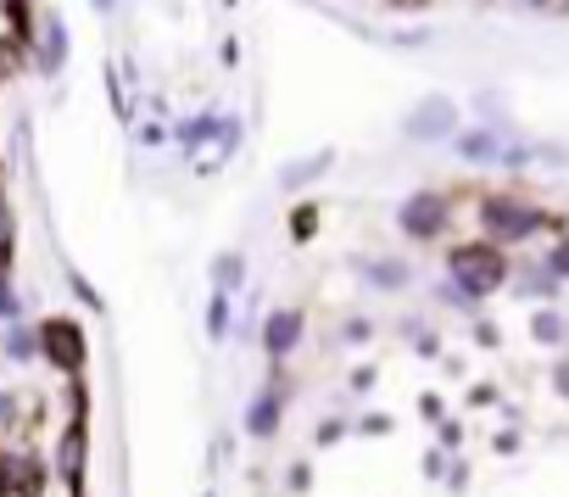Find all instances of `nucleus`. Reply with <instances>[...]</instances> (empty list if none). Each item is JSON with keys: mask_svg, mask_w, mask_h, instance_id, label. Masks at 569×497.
<instances>
[{"mask_svg": "<svg viewBox=\"0 0 569 497\" xmlns=\"http://www.w3.org/2000/svg\"><path fill=\"white\" fill-rule=\"evenodd\" d=\"M452 280L463 286V297H486L508 280V264L497 246H458L452 252Z\"/></svg>", "mask_w": 569, "mask_h": 497, "instance_id": "obj_1", "label": "nucleus"}, {"mask_svg": "<svg viewBox=\"0 0 569 497\" xmlns=\"http://www.w3.org/2000/svg\"><path fill=\"white\" fill-rule=\"evenodd\" d=\"M480 218H486V229H491L497 240H525L530 229H541V212L525 207V201H508V196H491Z\"/></svg>", "mask_w": 569, "mask_h": 497, "instance_id": "obj_2", "label": "nucleus"}, {"mask_svg": "<svg viewBox=\"0 0 569 497\" xmlns=\"http://www.w3.org/2000/svg\"><path fill=\"white\" fill-rule=\"evenodd\" d=\"M452 123H458V107L447 96H430V101H419L408 112V135L413 140H441V135H452Z\"/></svg>", "mask_w": 569, "mask_h": 497, "instance_id": "obj_3", "label": "nucleus"}, {"mask_svg": "<svg viewBox=\"0 0 569 497\" xmlns=\"http://www.w3.org/2000/svg\"><path fill=\"white\" fill-rule=\"evenodd\" d=\"M441 223H447V201H441L436 190L408 196V207H402V229H408V235L430 240V235H441Z\"/></svg>", "mask_w": 569, "mask_h": 497, "instance_id": "obj_4", "label": "nucleus"}, {"mask_svg": "<svg viewBox=\"0 0 569 497\" xmlns=\"http://www.w3.org/2000/svg\"><path fill=\"white\" fill-rule=\"evenodd\" d=\"M0 491L7 497H40V464L23 453H0Z\"/></svg>", "mask_w": 569, "mask_h": 497, "instance_id": "obj_5", "label": "nucleus"}, {"mask_svg": "<svg viewBox=\"0 0 569 497\" xmlns=\"http://www.w3.org/2000/svg\"><path fill=\"white\" fill-rule=\"evenodd\" d=\"M40 341L51 347V358H57V364H68V369H79V358H84V352H79V330H73V325H62V319H51V325L40 330Z\"/></svg>", "mask_w": 569, "mask_h": 497, "instance_id": "obj_6", "label": "nucleus"}, {"mask_svg": "<svg viewBox=\"0 0 569 497\" xmlns=\"http://www.w3.org/2000/svg\"><path fill=\"white\" fill-rule=\"evenodd\" d=\"M297 336H302V314H273L268 319V352H291L297 347Z\"/></svg>", "mask_w": 569, "mask_h": 497, "instance_id": "obj_7", "label": "nucleus"}, {"mask_svg": "<svg viewBox=\"0 0 569 497\" xmlns=\"http://www.w3.org/2000/svg\"><path fill=\"white\" fill-rule=\"evenodd\" d=\"M62 57H68V34H62V18H46V57H40V68H46V73H57V68H62Z\"/></svg>", "mask_w": 569, "mask_h": 497, "instance_id": "obj_8", "label": "nucleus"}, {"mask_svg": "<svg viewBox=\"0 0 569 497\" xmlns=\"http://www.w3.org/2000/svg\"><path fill=\"white\" fill-rule=\"evenodd\" d=\"M23 51H29V46H23L18 34H0V85H7V79L23 68Z\"/></svg>", "mask_w": 569, "mask_h": 497, "instance_id": "obj_9", "label": "nucleus"}, {"mask_svg": "<svg viewBox=\"0 0 569 497\" xmlns=\"http://www.w3.org/2000/svg\"><path fill=\"white\" fill-rule=\"evenodd\" d=\"M325 162H330V151H319L313 162H297L291 173H284V185H302V179H319V173H325Z\"/></svg>", "mask_w": 569, "mask_h": 497, "instance_id": "obj_10", "label": "nucleus"}, {"mask_svg": "<svg viewBox=\"0 0 569 497\" xmlns=\"http://www.w3.org/2000/svg\"><path fill=\"white\" fill-rule=\"evenodd\" d=\"M463 151H469V157H491V151H497V140H491V135H469V140H463Z\"/></svg>", "mask_w": 569, "mask_h": 497, "instance_id": "obj_11", "label": "nucleus"}, {"mask_svg": "<svg viewBox=\"0 0 569 497\" xmlns=\"http://www.w3.org/2000/svg\"><path fill=\"white\" fill-rule=\"evenodd\" d=\"M558 330H563V325H558L552 314H536V336H541V341H558Z\"/></svg>", "mask_w": 569, "mask_h": 497, "instance_id": "obj_12", "label": "nucleus"}, {"mask_svg": "<svg viewBox=\"0 0 569 497\" xmlns=\"http://www.w3.org/2000/svg\"><path fill=\"white\" fill-rule=\"evenodd\" d=\"M552 269H558V275H569V246H563V252L552 258Z\"/></svg>", "mask_w": 569, "mask_h": 497, "instance_id": "obj_13", "label": "nucleus"}, {"mask_svg": "<svg viewBox=\"0 0 569 497\" xmlns=\"http://www.w3.org/2000/svg\"><path fill=\"white\" fill-rule=\"evenodd\" d=\"M558 391L569 397V364H558Z\"/></svg>", "mask_w": 569, "mask_h": 497, "instance_id": "obj_14", "label": "nucleus"}, {"mask_svg": "<svg viewBox=\"0 0 569 497\" xmlns=\"http://www.w3.org/2000/svg\"><path fill=\"white\" fill-rule=\"evenodd\" d=\"M530 7H547V0H530Z\"/></svg>", "mask_w": 569, "mask_h": 497, "instance_id": "obj_15", "label": "nucleus"}]
</instances>
